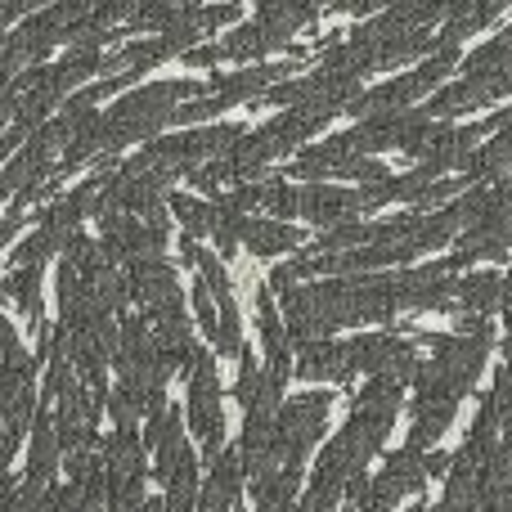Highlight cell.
Returning a JSON list of instances; mask_svg holds the SVG:
<instances>
[{"mask_svg":"<svg viewBox=\"0 0 512 512\" xmlns=\"http://www.w3.org/2000/svg\"><path fill=\"white\" fill-rule=\"evenodd\" d=\"M297 373L301 382H351L355 364H351V346L346 342H315L306 351H297Z\"/></svg>","mask_w":512,"mask_h":512,"instance_id":"8","label":"cell"},{"mask_svg":"<svg viewBox=\"0 0 512 512\" xmlns=\"http://www.w3.org/2000/svg\"><path fill=\"white\" fill-rule=\"evenodd\" d=\"M198 279L212 288L216 301H234V283H230V270L216 261V252H203L198 256Z\"/></svg>","mask_w":512,"mask_h":512,"instance_id":"26","label":"cell"},{"mask_svg":"<svg viewBox=\"0 0 512 512\" xmlns=\"http://www.w3.org/2000/svg\"><path fill=\"white\" fill-rule=\"evenodd\" d=\"M194 315H198V324L207 328V337H216V328H221V301L212 297V288H207L203 279L194 283Z\"/></svg>","mask_w":512,"mask_h":512,"instance_id":"30","label":"cell"},{"mask_svg":"<svg viewBox=\"0 0 512 512\" xmlns=\"http://www.w3.org/2000/svg\"><path fill=\"white\" fill-rule=\"evenodd\" d=\"M481 512H512V486H486L481 490Z\"/></svg>","mask_w":512,"mask_h":512,"instance_id":"32","label":"cell"},{"mask_svg":"<svg viewBox=\"0 0 512 512\" xmlns=\"http://www.w3.org/2000/svg\"><path fill=\"white\" fill-rule=\"evenodd\" d=\"M171 216L180 221L185 239H203V234H216V203L207 198H194V194H171Z\"/></svg>","mask_w":512,"mask_h":512,"instance_id":"21","label":"cell"},{"mask_svg":"<svg viewBox=\"0 0 512 512\" xmlns=\"http://www.w3.org/2000/svg\"><path fill=\"white\" fill-rule=\"evenodd\" d=\"M495 18H504V5H450V18H445V27L436 32V45H441V50H459L463 36L481 32V27L495 23Z\"/></svg>","mask_w":512,"mask_h":512,"instance_id":"19","label":"cell"},{"mask_svg":"<svg viewBox=\"0 0 512 512\" xmlns=\"http://www.w3.org/2000/svg\"><path fill=\"white\" fill-rule=\"evenodd\" d=\"M252 504H256V512H297V504H301V472L283 468V472H274V477L252 481Z\"/></svg>","mask_w":512,"mask_h":512,"instance_id":"17","label":"cell"},{"mask_svg":"<svg viewBox=\"0 0 512 512\" xmlns=\"http://www.w3.org/2000/svg\"><path fill=\"white\" fill-rule=\"evenodd\" d=\"M239 512H243V508H239Z\"/></svg>","mask_w":512,"mask_h":512,"instance_id":"37","label":"cell"},{"mask_svg":"<svg viewBox=\"0 0 512 512\" xmlns=\"http://www.w3.org/2000/svg\"><path fill=\"white\" fill-rule=\"evenodd\" d=\"M108 418L117 423V432H135V423L149 418V396L126 387V382H117V387L108 391Z\"/></svg>","mask_w":512,"mask_h":512,"instance_id":"22","label":"cell"},{"mask_svg":"<svg viewBox=\"0 0 512 512\" xmlns=\"http://www.w3.org/2000/svg\"><path fill=\"white\" fill-rule=\"evenodd\" d=\"M459 306L468 315H495L512 306V274L508 270H477L459 279Z\"/></svg>","mask_w":512,"mask_h":512,"instance_id":"7","label":"cell"},{"mask_svg":"<svg viewBox=\"0 0 512 512\" xmlns=\"http://www.w3.org/2000/svg\"><path fill=\"white\" fill-rule=\"evenodd\" d=\"M481 486H512V432L499 441V450L490 454L486 472H481Z\"/></svg>","mask_w":512,"mask_h":512,"instance_id":"28","label":"cell"},{"mask_svg":"<svg viewBox=\"0 0 512 512\" xmlns=\"http://www.w3.org/2000/svg\"><path fill=\"white\" fill-rule=\"evenodd\" d=\"M256 18L292 36L297 27H310V23H315L319 9H315V5H261V9H256Z\"/></svg>","mask_w":512,"mask_h":512,"instance_id":"24","label":"cell"},{"mask_svg":"<svg viewBox=\"0 0 512 512\" xmlns=\"http://www.w3.org/2000/svg\"><path fill=\"white\" fill-rule=\"evenodd\" d=\"M409 409H414V427H409L405 445L418 454H432L436 441L450 432L454 414H459V400H409Z\"/></svg>","mask_w":512,"mask_h":512,"instance_id":"11","label":"cell"},{"mask_svg":"<svg viewBox=\"0 0 512 512\" xmlns=\"http://www.w3.org/2000/svg\"><path fill=\"white\" fill-rule=\"evenodd\" d=\"M355 212H364V194L360 189H342V185H301V216L324 230L346 221H360Z\"/></svg>","mask_w":512,"mask_h":512,"instance_id":"3","label":"cell"},{"mask_svg":"<svg viewBox=\"0 0 512 512\" xmlns=\"http://www.w3.org/2000/svg\"><path fill=\"white\" fill-rule=\"evenodd\" d=\"M360 248H373V225L364 221H346V225H333V230H324L315 243H310V252H360Z\"/></svg>","mask_w":512,"mask_h":512,"instance_id":"23","label":"cell"},{"mask_svg":"<svg viewBox=\"0 0 512 512\" xmlns=\"http://www.w3.org/2000/svg\"><path fill=\"white\" fill-rule=\"evenodd\" d=\"M221 108H234L230 99L221 95H207V99H194V104L176 108V117H171V126H180V131H194V122H207V117H216Z\"/></svg>","mask_w":512,"mask_h":512,"instance_id":"27","label":"cell"},{"mask_svg":"<svg viewBox=\"0 0 512 512\" xmlns=\"http://www.w3.org/2000/svg\"><path fill=\"white\" fill-rule=\"evenodd\" d=\"M409 512H432V508H409Z\"/></svg>","mask_w":512,"mask_h":512,"instance_id":"35","label":"cell"},{"mask_svg":"<svg viewBox=\"0 0 512 512\" xmlns=\"http://www.w3.org/2000/svg\"><path fill=\"white\" fill-rule=\"evenodd\" d=\"M504 36H512V27H504Z\"/></svg>","mask_w":512,"mask_h":512,"instance_id":"36","label":"cell"},{"mask_svg":"<svg viewBox=\"0 0 512 512\" xmlns=\"http://www.w3.org/2000/svg\"><path fill=\"white\" fill-rule=\"evenodd\" d=\"M504 364L512 369V324H508V333H504Z\"/></svg>","mask_w":512,"mask_h":512,"instance_id":"33","label":"cell"},{"mask_svg":"<svg viewBox=\"0 0 512 512\" xmlns=\"http://www.w3.org/2000/svg\"><path fill=\"white\" fill-rule=\"evenodd\" d=\"M216 355H243V324H239V301H221V328L212 337Z\"/></svg>","mask_w":512,"mask_h":512,"instance_id":"25","label":"cell"},{"mask_svg":"<svg viewBox=\"0 0 512 512\" xmlns=\"http://www.w3.org/2000/svg\"><path fill=\"white\" fill-rule=\"evenodd\" d=\"M225 59V45H194V50H189L185 54V63H189V68H216V63H221Z\"/></svg>","mask_w":512,"mask_h":512,"instance_id":"31","label":"cell"},{"mask_svg":"<svg viewBox=\"0 0 512 512\" xmlns=\"http://www.w3.org/2000/svg\"><path fill=\"white\" fill-rule=\"evenodd\" d=\"M243 481H248V472H243V454L234 445L216 463H207V486L203 499H198V512H239Z\"/></svg>","mask_w":512,"mask_h":512,"instance_id":"4","label":"cell"},{"mask_svg":"<svg viewBox=\"0 0 512 512\" xmlns=\"http://www.w3.org/2000/svg\"><path fill=\"white\" fill-rule=\"evenodd\" d=\"M405 409V387L396 378H369L360 391L351 396V414L364 418H378V423L396 427V414Z\"/></svg>","mask_w":512,"mask_h":512,"instance_id":"13","label":"cell"},{"mask_svg":"<svg viewBox=\"0 0 512 512\" xmlns=\"http://www.w3.org/2000/svg\"><path fill=\"white\" fill-rule=\"evenodd\" d=\"M481 104H495V90H490L486 81H454V86L436 90L427 113H432L436 122H450V117L468 113V108H481Z\"/></svg>","mask_w":512,"mask_h":512,"instance_id":"18","label":"cell"},{"mask_svg":"<svg viewBox=\"0 0 512 512\" xmlns=\"http://www.w3.org/2000/svg\"><path fill=\"white\" fill-rule=\"evenodd\" d=\"M189 432L203 441L207 463H216L225 454V409H221V373H216V355L207 351L198 360V369L189 373Z\"/></svg>","mask_w":512,"mask_h":512,"instance_id":"2","label":"cell"},{"mask_svg":"<svg viewBox=\"0 0 512 512\" xmlns=\"http://www.w3.org/2000/svg\"><path fill=\"white\" fill-rule=\"evenodd\" d=\"M144 477L135 481H113V495H108V512H144Z\"/></svg>","mask_w":512,"mask_h":512,"instance_id":"29","label":"cell"},{"mask_svg":"<svg viewBox=\"0 0 512 512\" xmlns=\"http://www.w3.org/2000/svg\"><path fill=\"white\" fill-rule=\"evenodd\" d=\"M63 459V441H59V427H54V409L41 405L32 423V445H27V481H45L50 486L54 472H59Z\"/></svg>","mask_w":512,"mask_h":512,"instance_id":"10","label":"cell"},{"mask_svg":"<svg viewBox=\"0 0 512 512\" xmlns=\"http://www.w3.org/2000/svg\"><path fill=\"white\" fill-rule=\"evenodd\" d=\"M5 297L14 301V310L27 319L36 337L45 333V306H41V265H23L5 279Z\"/></svg>","mask_w":512,"mask_h":512,"instance_id":"15","label":"cell"},{"mask_svg":"<svg viewBox=\"0 0 512 512\" xmlns=\"http://www.w3.org/2000/svg\"><path fill=\"white\" fill-rule=\"evenodd\" d=\"M333 117L337 113H324V108H288V113H274L265 122V131L283 144V153H292V149H306V140H315Z\"/></svg>","mask_w":512,"mask_h":512,"instance_id":"12","label":"cell"},{"mask_svg":"<svg viewBox=\"0 0 512 512\" xmlns=\"http://www.w3.org/2000/svg\"><path fill=\"white\" fill-rule=\"evenodd\" d=\"M256 315H261V346H265V369L274 373L279 382H288L292 373V342H288V319L279 315V306H274V292L270 288H256Z\"/></svg>","mask_w":512,"mask_h":512,"instance_id":"6","label":"cell"},{"mask_svg":"<svg viewBox=\"0 0 512 512\" xmlns=\"http://www.w3.org/2000/svg\"><path fill=\"white\" fill-rule=\"evenodd\" d=\"M144 436L140 432H108V441L99 445V459H104L108 477L113 481H135L144 477Z\"/></svg>","mask_w":512,"mask_h":512,"instance_id":"14","label":"cell"},{"mask_svg":"<svg viewBox=\"0 0 512 512\" xmlns=\"http://www.w3.org/2000/svg\"><path fill=\"white\" fill-rule=\"evenodd\" d=\"M243 248L252 256H279V252H292L301 248V230L288 221H270V216H252L248 221V234H243Z\"/></svg>","mask_w":512,"mask_h":512,"instance_id":"16","label":"cell"},{"mask_svg":"<svg viewBox=\"0 0 512 512\" xmlns=\"http://www.w3.org/2000/svg\"><path fill=\"white\" fill-rule=\"evenodd\" d=\"M427 486V454L418 450H396L387 454V468L373 477V499H382V504H396V499L414 495V490Z\"/></svg>","mask_w":512,"mask_h":512,"instance_id":"5","label":"cell"},{"mask_svg":"<svg viewBox=\"0 0 512 512\" xmlns=\"http://www.w3.org/2000/svg\"><path fill=\"white\" fill-rule=\"evenodd\" d=\"M288 41H292L288 32H279V27H270V23H261V18H252V23L234 27V32L225 36V59L256 68V63H261L265 54L288 50ZM288 54H292V50H288Z\"/></svg>","mask_w":512,"mask_h":512,"instance_id":"9","label":"cell"},{"mask_svg":"<svg viewBox=\"0 0 512 512\" xmlns=\"http://www.w3.org/2000/svg\"><path fill=\"white\" fill-rule=\"evenodd\" d=\"M198 459L194 450H185L171 468V481H167V495H162V512H198Z\"/></svg>","mask_w":512,"mask_h":512,"instance_id":"20","label":"cell"},{"mask_svg":"<svg viewBox=\"0 0 512 512\" xmlns=\"http://www.w3.org/2000/svg\"><path fill=\"white\" fill-rule=\"evenodd\" d=\"M328 409L333 396L328 391H306V396H292L288 405L274 418V454H279V468H297L306 463V454L324 441L328 432Z\"/></svg>","mask_w":512,"mask_h":512,"instance_id":"1","label":"cell"},{"mask_svg":"<svg viewBox=\"0 0 512 512\" xmlns=\"http://www.w3.org/2000/svg\"><path fill=\"white\" fill-rule=\"evenodd\" d=\"M504 324H512V306H508V310H504Z\"/></svg>","mask_w":512,"mask_h":512,"instance_id":"34","label":"cell"}]
</instances>
